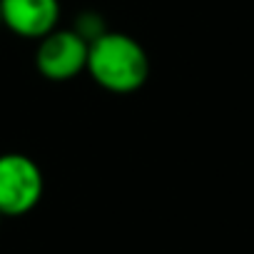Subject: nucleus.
Instances as JSON below:
<instances>
[{"label": "nucleus", "mask_w": 254, "mask_h": 254, "mask_svg": "<svg viewBox=\"0 0 254 254\" xmlns=\"http://www.w3.org/2000/svg\"><path fill=\"white\" fill-rule=\"evenodd\" d=\"M87 72L100 87L127 95L147 82L150 58L135 38L125 33H102L90 43Z\"/></svg>", "instance_id": "nucleus-1"}, {"label": "nucleus", "mask_w": 254, "mask_h": 254, "mask_svg": "<svg viewBox=\"0 0 254 254\" xmlns=\"http://www.w3.org/2000/svg\"><path fill=\"white\" fill-rule=\"evenodd\" d=\"M43 187V172L28 155H0V214L3 217L28 214L40 202Z\"/></svg>", "instance_id": "nucleus-2"}, {"label": "nucleus", "mask_w": 254, "mask_h": 254, "mask_svg": "<svg viewBox=\"0 0 254 254\" xmlns=\"http://www.w3.org/2000/svg\"><path fill=\"white\" fill-rule=\"evenodd\" d=\"M0 28H3V13H0Z\"/></svg>", "instance_id": "nucleus-5"}, {"label": "nucleus", "mask_w": 254, "mask_h": 254, "mask_svg": "<svg viewBox=\"0 0 254 254\" xmlns=\"http://www.w3.org/2000/svg\"><path fill=\"white\" fill-rule=\"evenodd\" d=\"M90 43L77 30H53L43 40H38L35 67L45 80L65 82L87 70Z\"/></svg>", "instance_id": "nucleus-3"}, {"label": "nucleus", "mask_w": 254, "mask_h": 254, "mask_svg": "<svg viewBox=\"0 0 254 254\" xmlns=\"http://www.w3.org/2000/svg\"><path fill=\"white\" fill-rule=\"evenodd\" d=\"M3 25L28 40H43L58 30L60 0H0Z\"/></svg>", "instance_id": "nucleus-4"}, {"label": "nucleus", "mask_w": 254, "mask_h": 254, "mask_svg": "<svg viewBox=\"0 0 254 254\" xmlns=\"http://www.w3.org/2000/svg\"><path fill=\"white\" fill-rule=\"evenodd\" d=\"M0 219H3V214H0Z\"/></svg>", "instance_id": "nucleus-6"}]
</instances>
